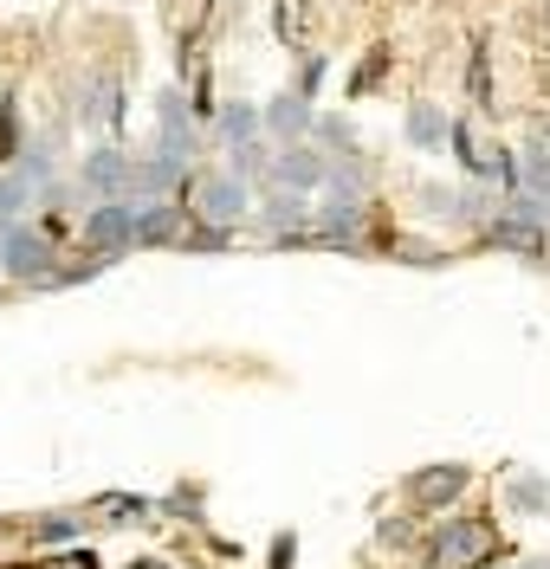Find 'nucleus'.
Instances as JSON below:
<instances>
[{
	"mask_svg": "<svg viewBox=\"0 0 550 569\" xmlns=\"http://www.w3.org/2000/svg\"><path fill=\"white\" fill-rule=\"evenodd\" d=\"M59 247L39 233V227H27V220H0V272L7 279H27V284H52L59 279Z\"/></svg>",
	"mask_w": 550,
	"mask_h": 569,
	"instance_id": "f257e3e1",
	"label": "nucleus"
},
{
	"mask_svg": "<svg viewBox=\"0 0 550 569\" xmlns=\"http://www.w3.org/2000/svg\"><path fill=\"white\" fill-rule=\"evenodd\" d=\"M78 233H84V247L104 252V259L110 252H130L137 247V201H130V194H104L98 208L78 220Z\"/></svg>",
	"mask_w": 550,
	"mask_h": 569,
	"instance_id": "f03ea898",
	"label": "nucleus"
},
{
	"mask_svg": "<svg viewBox=\"0 0 550 569\" xmlns=\"http://www.w3.org/2000/svg\"><path fill=\"white\" fill-rule=\"evenodd\" d=\"M486 550H492V525H479V518H447L428 557H434V569H479Z\"/></svg>",
	"mask_w": 550,
	"mask_h": 569,
	"instance_id": "7ed1b4c3",
	"label": "nucleus"
},
{
	"mask_svg": "<svg viewBox=\"0 0 550 569\" xmlns=\"http://www.w3.org/2000/svg\"><path fill=\"white\" fill-rule=\"evenodd\" d=\"M247 208H253V194H247V181L233 176V169L201 176V181H194V201H188V213H201L208 227H233Z\"/></svg>",
	"mask_w": 550,
	"mask_h": 569,
	"instance_id": "20e7f679",
	"label": "nucleus"
},
{
	"mask_svg": "<svg viewBox=\"0 0 550 569\" xmlns=\"http://www.w3.org/2000/svg\"><path fill=\"white\" fill-rule=\"evenodd\" d=\"M78 181H84L91 194H130V181H137V156H123L117 142H98L91 156H78Z\"/></svg>",
	"mask_w": 550,
	"mask_h": 569,
	"instance_id": "39448f33",
	"label": "nucleus"
},
{
	"mask_svg": "<svg viewBox=\"0 0 550 569\" xmlns=\"http://www.w3.org/2000/svg\"><path fill=\"white\" fill-rule=\"evenodd\" d=\"M272 181L279 188H324L330 181V162L311 149V142H279V156H272Z\"/></svg>",
	"mask_w": 550,
	"mask_h": 569,
	"instance_id": "423d86ee",
	"label": "nucleus"
},
{
	"mask_svg": "<svg viewBox=\"0 0 550 569\" xmlns=\"http://www.w3.org/2000/svg\"><path fill=\"white\" fill-rule=\"evenodd\" d=\"M123 117V78H110V71H91L84 84H78V123H91V130H110Z\"/></svg>",
	"mask_w": 550,
	"mask_h": 569,
	"instance_id": "0eeeda50",
	"label": "nucleus"
},
{
	"mask_svg": "<svg viewBox=\"0 0 550 569\" xmlns=\"http://www.w3.org/2000/svg\"><path fill=\"white\" fill-rule=\"evenodd\" d=\"M266 130L279 142H298L318 130V110H311V91H279L272 104H266Z\"/></svg>",
	"mask_w": 550,
	"mask_h": 569,
	"instance_id": "6e6552de",
	"label": "nucleus"
},
{
	"mask_svg": "<svg viewBox=\"0 0 550 569\" xmlns=\"http://www.w3.org/2000/svg\"><path fill=\"white\" fill-rule=\"evenodd\" d=\"M408 142H414V149H428V156H440V142H453V117H447V110L440 104H408Z\"/></svg>",
	"mask_w": 550,
	"mask_h": 569,
	"instance_id": "1a4fd4ad",
	"label": "nucleus"
},
{
	"mask_svg": "<svg viewBox=\"0 0 550 569\" xmlns=\"http://www.w3.org/2000/svg\"><path fill=\"white\" fill-rule=\"evenodd\" d=\"M266 227H272L279 240H298V233L311 227V201H304V188H279V194L266 201Z\"/></svg>",
	"mask_w": 550,
	"mask_h": 569,
	"instance_id": "9d476101",
	"label": "nucleus"
},
{
	"mask_svg": "<svg viewBox=\"0 0 550 569\" xmlns=\"http://www.w3.org/2000/svg\"><path fill=\"white\" fill-rule=\"evenodd\" d=\"M467 479H473L467 466H428V472L414 479V498H421V505H453V498L467 492Z\"/></svg>",
	"mask_w": 550,
	"mask_h": 569,
	"instance_id": "9b49d317",
	"label": "nucleus"
},
{
	"mask_svg": "<svg viewBox=\"0 0 550 569\" xmlns=\"http://www.w3.org/2000/svg\"><path fill=\"white\" fill-rule=\"evenodd\" d=\"M156 117H162V137L169 142H188V149H194V110H188L182 91H162V98H156Z\"/></svg>",
	"mask_w": 550,
	"mask_h": 569,
	"instance_id": "f8f14e48",
	"label": "nucleus"
},
{
	"mask_svg": "<svg viewBox=\"0 0 550 569\" xmlns=\"http://www.w3.org/2000/svg\"><path fill=\"white\" fill-rule=\"evenodd\" d=\"M259 130H266V110H253V104H227L220 110V137H227V149H233V142H253Z\"/></svg>",
	"mask_w": 550,
	"mask_h": 569,
	"instance_id": "ddd939ff",
	"label": "nucleus"
},
{
	"mask_svg": "<svg viewBox=\"0 0 550 569\" xmlns=\"http://www.w3.org/2000/svg\"><path fill=\"white\" fill-rule=\"evenodd\" d=\"M33 194H39V181H27L20 169H13V176H0V220H27Z\"/></svg>",
	"mask_w": 550,
	"mask_h": 569,
	"instance_id": "4468645a",
	"label": "nucleus"
},
{
	"mask_svg": "<svg viewBox=\"0 0 550 569\" xmlns=\"http://www.w3.org/2000/svg\"><path fill=\"white\" fill-rule=\"evenodd\" d=\"M518 188H531V194H544L550 201V149L544 142H531V149L518 156Z\"/></svg>",
	"mask_w": 550,
	"mask_h": 569,
	"instance_id": "2eb2a0df",
	"label": "nucleus"
},
{
	"mask_svg": "<svg viewBox=\"0 0 550 569\" xmlns=\"http://www.w3.org/2000/svg\"><path fill=\"white\" fill-rule=\"evenodd\" d=\"M506 505H512V511H544V505H550V486L538 479V472H518L512 486H506Z\"/></svg>",
	"mask_w": 550,
	"mask_h": 569,
	"instance_id": "dca6fc26",
	"label": "nucleus"
},
{
	"mask_svg": "<svg viewBox=\"0 0 550 569\" xmlns=\"http://www.w3.org/2000/svg\"><path fill=\"white\" fill-rule=\"evenodd\" d=\"M233 176H240V181H253V176H272V156L259 149V137H253V142H233Z\"/></svg>",
	"mask_w": 550,
	"mask_h": 569,
	"instance_id": "f3484780",
	"label": "nucleus"
},
{
	"mask_svg": "<svg viewBox=\"0 0 550 569\" xmlns=\"http://www.w3.org/2000/svg\"><path fill=\"white\" fill-rule=\"evenodd\" d=\"M20 156V130H13V98H0V162Z\"/></svg>",
	"mask_w": 550,
	"mask_h": 569,
	"instance_id": "a211bd4d",
	"label": "nucleus"
},
{
	"mask_svg": "<svg viewBox=\"0 0 550 569\" xmlns=\"http://www.w3.org/2000/svg\"><path fill=\"white\" fill-rule=\"evenodd\" d=\"M66 537H78V518H39V543H66Z\"/></svg>",
	"mask_w": 550,
	"mask_h": 569,
	"instance_id": "6ab92c4d",
	"label": "nucleus"
},
{
	"mask_svg": "<svg viewBox=\"0 0 550 569\" xmlns=\"http://www.w3.org/2000/svg\"><path fill=\"white\" fill-rule=\"evenodd\" d=\"M318 137L337 142V149H350V123H337V117H318Z\"/></svg>",
	"mask_w": 550,
	"mask_h": 569,
	"instance_id": "aec40b11",
	"label": "nucleus"
},
{
	"mask_svg": "<svg viewBox=\"0 0 550 569\" xmlns=\"http://www.w3.org/2000/svg\"><path fill=\"white\" fill-rule=\"evenodd\" d=\"M467 84H473V104H486V52H473V71H467Z\"/></svg>",
	"mask_w": 550,
	"mask_h": 569,
	"instance_id": "412c9836",
	"label": "nucleus"
},
{
	"mask_svg": "<svg viewBox=\"0 0 550 569\" xmlns=\"http://www.w3.org/2000/svg\"><path fill=\"white\" fill-rule=\"evenodd\" d=\"M518 569H550V563H544V557H538V563H518Z\"/></svg>",
	"mask_w": 550,
	"mask_h": 569,
	"instance_id": "4be33fe9",
	"label": "nucleus"
}]
</instances>
